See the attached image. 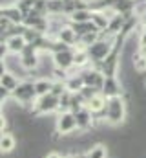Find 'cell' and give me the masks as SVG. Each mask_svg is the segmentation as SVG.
Returning a JSON list of instances; mask_svg holds the SVG:
<instances>
[{"mask_svg":"<svg viewBox=\"0 0 146 158\" xmlns=\"http://www.w3.org/2000/svg\"><path fill=\"white\" fill-rule=\"evenodd\" d=\"M40 37H42V33H40V31H36V30H33V28H28V30H26V33H24V39H26L28 44H35Z\"/></svg>","mask_w":146,"mask_h":158,"instance_id":"ffe728a7","label":"cell"},{"mask_svg":"<svg viewBox=\"0 0 146 158\" xmlns=\"http://www.w3.org/2000/svg\"><path fill=\"white\" fill-rule=\"evenodd\" d=\"M66 86H68V92H71V94H77V92H80L86 85H84V79L80 74H77V76H70L68 81H66Z\"/></svg>","mask_w":146,"mask_h":158,"instance_id":"5bb4252c","label":"cell"},{"mask_svg":"<svg viewBox=\"0 0 146 158\" xmlns=\"http://www.w3.org/2000/svg\"><path fill=\"white\" fill-rule=\"evenodd\" d=\"M57 39L62 40V42H66L68 46H73V44H79V40H80V37L73 31V28L68 24V26H64L60 31H59V35H57Z\"/></svg>","mask_w":146,"mask_h":158,"instance_id":"8fae6325","label":"cell"},{"mask_svg":"<svg viewBox=\"0 0 146 158\" xmlns=\"http://www.w3.org/2000/svg\"><path fill=\"white\" fill-rule=\"evenodd\" d=\"M18 85H20V83H18V79H17V76H15L13 72L2 70V74H0V86H4V88L15 92V90L18 88Z\"/></svg>","mask_w":146,"mask_h":158,"instance_id":"30bf717a","label":"cell"},{"mask_svg":"<svg viewBox=\"0 0 146 158\" xmlns=\"http://www.w3.org/2000/svg\"><path fill=\"white\" fill-rule=\"evenodd\" d=\"M55 127L60 134H71L75 129H79L77 127V116L73 112H62V114H59Z\"/></svg>","mask_w":146,"mask_h":158,"instance_id":"277c9868","label":"cell"},{"mask_svg":"<svg viewBox=\"0 0 146 158\" xmlns=\"http://www.w3.org/2000/svg\"><path fill=\"white\" fill-rule=\"evenodd\" d=\"M91 17H93V11L91 9H79V11L73 13L68 20L70 22H75V24H80V22H90Z\"/></svg>","mask_w":146,"mask_h":158,"instance_id":"2e32d148","label":"cell"},{"mask_svg":"<svg viewBox=\"0 0 146 158\" xmlns=\"http://www.w3.org/2000/svg\"><path fill=\"white\" fill-rule=\"evenodd\" d=\"M36 90H35V83H31V81H22L20 85H18V88L13 92V99L17 101V103H22V107L24 109H28L31 103L35 105L36 101Z\"/></svg>","mask_w":146,"mask_h":158,"instance_id":"7a4b0ae2","label":"cell"},{"mask_svg":"<svg viewBox=\"0 0 146 158\" xmlns=\"http://www.w3.org/2000/svg\"><path fill=\"white\" fill-rule=\"evenodd\" d=\"M33 83H35V90H36V96H38V98L49 94L51 88H53V81L48 79V77H38V79H35Z\"/></svg>","mask_w":146,"mask_h":158,"instance_id":"7c38bea8","label":"cell"},{"mask_svg":"<svg viewBox=\"0 0 146 158\" xmlns=\"http://www.w3.org/2000/svg\"><path fill=\"white\" fill-rule=\"evenodd\" d=\"M102 94L108 99L115 98V96H122V88H121V83L117 81V77H106L104 86H102Z\"/></svg>","mask_w":146,"mask_h":158,"instance_id":"ba28073f","label":"cell"},{"mask_svg":"<svg viewBox=\"0 0 146 158\" xmlns=\"http://www.w3.org/2000/svg\"><path fill=\"white\" fill-rule=\"evenodd\" d=\"M15 145H17L15 136L9 134V132H4V134H2V140H0V149H2V153H4V155L11 153V151L15 149Z\"/></svg>","mask_w":146,"mask_h":158,"instance_id":"9a60e30c","label":"cell"},{"mask_svg":"<svg viewBox=\"0 0 146 158\" xmlns=\"http://www.w3.org/2000/svg\"><path fill=\"white\" fill-rule=\"evenodd\" d=\"M53 63L57 68H62L66 72H70L75 68V50H66L60 53H53Z\"/></svg>","mask_w":146,"mask_h":158,"instance_id":"5b68a950","label":"cell"},{"mask_svg":"<svg viewBox=\"0 0 146 158\" xmlns=\"http://www.w3.org/2000/svg\"><path fill=\"white\" fill-rule=\"evenodd\" d=\"M91 22L99 28V31H106V30H108V24H110V17L104 11H93Z\"/></svg>","mask_w":146,"mask_h":158,"instance_id":"4fadbf2b","label":"cell"},{"mask_svg":"<svg viewBox=\"0 0 146 158\" xmlns=\"http://www.w3.org/2000/svg\"><path fill=\"white\" fill-rule=\"evenodd\" d=\"M35 2H36V0H17V2H15V6L24 13V19H26V15H28L29 11H33V9H35Z\"/></svg>","mask_w":146,"mask_h":158,"instance_id":"d6986e66","label":"cell"},{"mask_svg":"<svg viewBox=\"0 0 146 158\" xmlns=\"http://www.w3.org/2000/svg\"><path fill=\"white\" fill-rule=\"evenodd\" d=\"M141 20H143V26H144V28H146V15H144V17H143V19H141Z\"/></svg>","mask_w":146,"mask_h":158,"instance_id":"603a6c76","label":"cell"},{"mask_svg":"<svg viewBox=\"0 0 146 158\" xmlns=\"http://www.w3.org/2000/svg\"><path fill=\"white\" fill-rule=\"evenodd\" d=\"M86 153H88L90 158H106L108 156V147L102 145V143H95V145H91Z\"/></svg>","mask_w":146,"mask_h":158,"instance_id":"ac0fdd59","label":"cell"},{"mask_svg":"<svg viewBox=\"0 0 146 158\" xmlns=\"http://www.w3.org/2000/svg\"><path fill=\"white\" fill-rule=\"evenodd\" d=\"M144 90H146V81H144Z\"/></svg>","mask_w":146,"mask_h":158,"instance_id":"cb8c5ba5","label":"cell"},{"mask_svg":"<svg viewBox=\"0 0 146 158\" xmlns=\"http://www.w3.org/2000/svg\"><path fill=\"white\" fill-rule=\"evenodd\" d=\"M59 107H60V98H57L49 92L46 96L36 98L33 110H35V114H51V112H59Z\"/></svg>","mask_w":146,"mask_h":158,"instance_id":"3957f363","label":"cell"},{"mask_svg":"<svg viewBox=\"0 0 146 158\" xmlns=\"http://www.w3.org/2000/svg\"><path fill=\"white\" fill-rule=\"evenodd\" d=\"M6 46H7L9 53L20 55L22 50L28 46V42H26V39H24V35H17V37H7V39H6Z\"/></svg>","mask_w":146,"mask_h":158,"instance_id":"52a82bcc","label":"cell"},{"mask_svg":"<svg viewBox=\"0 0 146 158\" xmlns=\"http://www.w3.org/2000/svg\"><path fill=\"white\" fill-rule=\"evenodd\" d=\"M126 99L122 96L110 98L106 103V121L110 125H121L126 118Z\"/></svg>","mask_w":146,"mask_h":158,"instance_id":"6da1fadb","label":"cell"},{"mask_svg":"<svg viewBox=\"0 0 146 158\" xmlns=\"http://www.w3.org/2000/svg\"><path fill=\"white\" fill-rule=\"evenodd\" d=\"M48 15L49 17L64 15V0H48Z\"/></svg>","mask_w":146,"mask_h":158,"instance_id":"e0dca14e","label":"cell"},{"mask_svg":"<svg viewBox=\"0 0 146 158\" xmlns=\"http://www.w3.org/2000/svg\"><path fill=\"white\" fill-rule=\"evenodd\" d=\"M46 158H62V156H60L59 153H48V155H46Z\"/></svg>","mask_w":146,"mask_h":158,"instance_id":"44dd1931","label":"cell"},{"mask_svg":"<svg viewBox=\"0 0 146 158\" xmlns=\"http://www.w3.org/2000/svg\"><path fill=\"white\" fill-rule=\"evenodd\" d=\"M64 158H80V153L79 155H68V156H64Z\"/></svg>","mask_w":146,"mask_h":158,"instance_id":"7402d4cb","label":"cell"},{"mask_svg":"<svg viewBox=\"0 0 146 158\" xmlns=\"http://www.w3.org/2000/svg\"><path fill=\"white\" fill-rule=\"evenodd\" d=\"M2 17L9 19L13 24H24V13L13 4V6H2Z\"/></svg>","mask_w":146,"mask_h":158,"instance_id":"8992f818","label":"cell"},{"mask_svg":"<svg viewBox=\"0 0 146 158\" xmlns=\"http://www.w3.org/2000/svg\"><path fill=\"white\" fill-rule=\"evenodd\" d=\"M77 116V127H79V131H88L91 125H93V112L88 109V107H84L80 112H77L75 114Z\"/></svg>","mask_w":146,"mask_h":158,"instance_id":"9c48e42d","label":"cell"}]
</instances>
